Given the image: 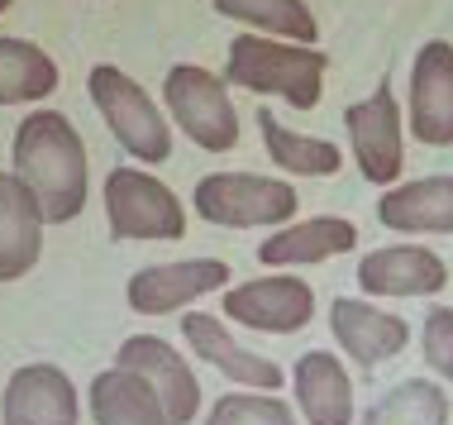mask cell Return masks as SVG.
Returning a JSON list of instances; mask_svg holds the SVG:
<instances>
[{"instance_id":"obj_24","label":"cell","mask_w":453,"mask_h":425,"mask_svg":"<svg viewBox=\"0 0 453 425\" xmlns=\"http://www.w3.org/2000/svg\"><path fill=\"white\" fill-rule=\"evenodd\" d=\"M215 10L225 19L249 24V29L281 34V39H291V43H315L320 39V24H315L305 0H215Z\"/></svg>"},{"instance_id":"obj_16","label":"cell","mask_w":453,"mask_h":425,"mask_svg":"<svg viewBox=\"0 0 453 425\" xmlns=\"http://www.w3.org/2000/svg\"><path fill=\"white\" fill-rule=\"evenodd\" d=\"M377 220L396 235H453V173L387 187V197H377Z\"/></svg>"},{"instance_id":"obj_3","label":"cell","mask_w":453,"mask_h":425,"mask_svg":"<svg viewBox=\"0 0 453 425\" xmlns=\"http://www.w3.org/2000/svg\"><path fill=\"white\" fill-rule=\"evenodd\" d=\"M196 215L219 229H281L296 220V187L258 173H211L191 191Z\"/></svg>"},{"instance_id":"obj_9","label":"cell","mask_w":453,"mask_h":425,"mask_svg":"<svg viewBox=\"0 0 453 425\" xmlns=\"http://www.w3.org/2000/svg\"><path fill=\"white\" fill-rule=\"evenodd\" d=\"M229 263L225 259H181V263H149L125 282V301L139 315H173L191 301L211 297L229 287Z\"/></svg>"},{"instance_id":"obj_23","label":"cell","mask_w":453,"mask_h":425,"mask_svg":"<svg viewBox=\"0 0 453 425\" xmlns=\"http://www.w3.org/2000/svg\"><path fill=\"white\" fill-rule=\"evenodd\" d=\"M358 425H449V392L430 378H406L377 397Z\"/></svg>"},{"instance_id":"obj_11","label":"cell","mask_w":453,"mask_h":425,"mask_svg":"<svg viewBox=\"0 0 453 425\" xmlns=\"http://www.w3.org/2000/svg\"><path fill=\"white\" fill-rule=\"evenodd\" d=\"M181 339L191 344L196 359L211 363L215 373H225L234 387H249V392H277V387H287L281 363L243 349L239 339L219 325V315H211V311H187L181 315Z\"/></svg>"},{"instance_id":"obj_5","label":"cell","mask_w":453,"mask_h":425,"mask_svg":"<svg viewBox=\"0 0 453 425\" xmlns=\"http://www.w3.org/2000/svg\"><path fill=\"white\" fill-rule=\"evenodd\" d=\"M163 101H167V115L177 120L181 135L196 149L229 153L239 143V111L229 101V81H219L215 72L196 63H177L163 81Z\"/></svg>"},{"instance_id":"obj_15","label":"cell","mask_w":453,"mask_h":425,"mask_svg":"<svg viewBox=\"0 0 453 425\" xmlns=\"http://www.w3.org/2000/svg\"><path fill=\"white\" fill-rule=\"evenodd\" d=\"M358 287L367 297H434L449 287V268L425 244H387L358 259Z\"/></svg>"},{"instance_id":"obj_17","label":"cell","mask_w":453,"mask_h":425,"mask_svg":"<svg viewBox=\"0 0 453 425\" xmlns=\"http://www.w3.org/2000/svg\"><path fill=\"white\" fill-rule=\"evenodd\" d=\"M291 392H296V411L305 425H353V378L325 349H311L296 359Z\"/></svg>"},{"instance_id":"obj_14","label":"cell","mask_w":453,"mask_h":425,"mask_svg":"<svg viewBox=\"0 0 453 425\" xmlns=\"http://www.w3.org/2000/svg\"><path fill=\"white\" fill-rule=\"evenodd\" d=\"M0 425H77V387L58 363H24L5 382Z\"/></svg>"},{"instance_id":"obj_7","label":"cell","mask_w":453,"mask_h":425,"mask_svg":"<svg viewBox=\"0 0 453 425\" xmlns=\"http://www.w3.org/2000/svg\"><path fill=\"white\" fill-rule=\"evenodd\" d=\"M344 125H349L353 158H358V173L372 187H396L401 163H406V115L396 105L391 81L372 87V96H363V101H353L344 111Z\"/></svg>"},{"instance_id":"obj_22","label":"cell","mask_w":453,"mask_h":425,"mask_svg":"<svg viewBox=\"0 0 453 425\" xmlns=\"http://www.w3.org/2000/svg\"><path fill=\"white\" fill-rule=\"evenodd\" d=\"M58 87V63L39 43L24 39H0V105L19 101H43Z\"/></svg>"},{"instance_id":"obj_2","label":"cell","mask_w":453,"mask_h":425,"mask_svg":"<svg viewBox=\"0 0 453 425\" xmlns=\"http://www.w3.org/2000/svg\"><path fill=\"white\" fill-rule=\"evenodd\" d=\"M325 72H329V53L311 43H273L258 34H239L229 39V63H225V81L243 87L253 96H281L296 111H315L325 96Z\"/></svg>"},{"instance_id":"obj_18","label":"cell","mask_w":453,"mask_h":425,"mask_svg":"<svg viewBox=\"0 0 453 425\" xmlns=\"http://www.w3.org/2000/svg\"><path fill=\"white\" fill-rule=\"evenodd\" d=\"M43 253L39 201L15 173H0V282H19Z\"/></svg>"},{"instance_id":"obj_27","label":"cell","mask_w":453,"mask_h":425,"mask_svg":"<svg viewBox=\"0 0 453 425\" xmlns=\"http://www.w3.org/2000/svg\"><path fill=\"white\" fill-rule=\"evenodd\" d=\"M5 5H10V0H0V10H5Z\"/></svg>"},{"instance_id":"obj_12","label":"cell","mask_w":453,"mask_h":425,"mask_svg":"<svg viewBox=\"0 0 453 425\" xmlns=\"http://www.w3.org/2000/svg\"><path fill=\"white\" fill-rule=\"evenodd\" d=\"M411 135L430 149L453 143V43H420L411 63Z\"/></svg>"},{"instance_id":"obj_26","label":"cell","mask_w":453,"mask_h":425,"mask_svg":"<svg viewBox=\"0 0 453 425\" xmlns=\"http://www.w3.org/2000/svg\"><path fill=\"white\" fill-rule=\"evenodd\" d=\"M420 354H425V363H430V373H439L444 382H453V311L449 306L425 311Z\"/></svg>"},{"instance_id":"obj_20","label":"cell","mask_w":453,"mask_h":425,"mask_svg":"<svg viewBox=\"0 0 453 425\" xmlns=\"http://www.w3.org/2000/svg\"><path fill=\"white\" fill-rule=\"evenodd\" d=\"M87 397H91L96 425H173L153 387L143 382L139 373L119 368V363L105 368V373H96Z\"/></svg>"},{"instance_id":"obj_25","label":"cell","mask_w":453,"mask_h":425,"mask_svg":"<svg viewBox=\"0 0 453 425\" xmlns=\"http://www.w3.org/2000/svg\"><path fill=\"white\" fill-rule=\"evenodd\" d=\"M205 425H296V411L277 392H225Z\"/></svg>"},{"instance_id":"obj_8","label":"cell","mask_w":453,"mask_h":425,"mask_svg":"<svg viewBox=\"0 0 453 425\" xmlns=\"http://www.w3.org/2000/svg\"><path fill=\"white\" fill-rule=\"evenodd\" d=\"M219 311L234 325H249V330H263V335H296L315 315V287L296 273H267L229 287Z\"/></svg>"},{"instance_id":"obj_19","label":"cell","mask_w":453,"mask_h":425,"mask_svg":"<svg viewBox=\"0 0 453 425\" xmlns=\"http://www.w3.org/2000/svg\"><path fill=\"white\" fill-rule=\"evenodd\" d=\"M358 249V225L339 220V215H315V220L281 225L258 244V263L267 268H305V263H325L334 253Z\"/></svg>"},{"instance_id":"obj_10","label":"cell","mask_w":453,"mask_h":425,"mask_svg":"<svg viewBox=\"0 0 453 425\" xmlns=\"http://www.w3.org/2000/svg\"><path fill=\"white\" fill-rule=\"evenodd\" d=\"M115 363L129 373H139V378L153 387L173 425L196 421V411H201V382H196L191 363L181 359V349H173L163 335H129L125 344L115 349Z\"/></svg>"},{"instance_id":"obj_21","label":"cell","mask_w":453,"mask_h":425,"mask_svg":"<svg viewBox=\"0 0 453 425\" xmlns=\"http://www.w3.org/2000/svg\"><path fill=\"white\" fill-rule=\"evenodd\" d=\"M258 135H263V143H267V158H273L281 173H296V177H334L339 167H344L339 143L296 135V129H287L273 111H258Z\"/></svg>"},{"instance_id":"obj_1","label":"cell","mask_w":453,"mask_h":425,"mask_svg":"<svg viewBox=\"0 0 453 425\" xmlns=\"http://www.w3.org/2000/svg\"><path fill=\"white\" fill-rule=\"evenodd\" d=\"M15 177L39 201L43 225H67L87 205V143L58 111H34L15 129Z\"/></svg>"},{"instance_id":"obj_13","label":"cell","mask_w":453,"mask_h":425,"mask_svg":"<svg viewBox=\"0 0 453 425\" xmlns=\"http://www.w3.org/2000/svg\"><path fill=\"white\" fill-rule=\"evenodd\" d=\"M329 330H334V344L358 363V368H382L411 344V325L391 311H377L372 301L358 297H334L329 301Z\"/></svg>"},{"instance_id":"obj_4","label":"cell","mask_w":453,"mask_h":425,"mask_svg":"<svg viewBox=\"0 0 453 425\" xmlns=\"http://www.w3.org/2000/svg\"><path fill=\"white\" fill-rule=\"evenodd\" d=\"M87 87H91L96 111L105 115L110 135L119 139V149L129 158H143V163H167L173 158V125L163 120V111L149 101V91L129 72L96 63Z\"/></svg>"},{"instance_id":"obj_6","label":"cell","mask_w":453,"mask_h":425,"mask_svg":"<svg viewBox=\"0 0 453 425\" xmlns=\"http://www.w3.org/2000/svg\"><path fill=\"white\" fill-rule=\"evenodd\" d=\"M105 225L110 239H181L187 235V205L173 197L167 182L143 167H115L105 177Z\"/></svg>"}]
</instances>
